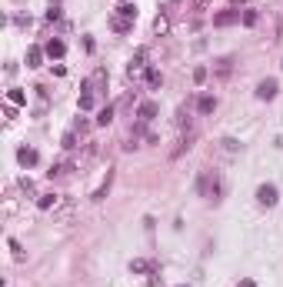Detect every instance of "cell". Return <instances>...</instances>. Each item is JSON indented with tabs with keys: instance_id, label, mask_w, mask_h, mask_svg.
<instances>
[{
	"instance_id": "3",
	"label": "cell",
	"mask_w": 283,
	"mask_h": 287,
	"mask_svg": "<svg viewBox=\"0 0 283 287\" xmlns=\"http://www.w3.org/2000/svg\"><path fill=\"white\" fill-rule=\"evenodd\" d=\"M277 90H280V84H277L273 77H266V80H260V84H257V97H260V100H273V97H277Z\"/></svg>"
},
{
	"instance_id": "4",
	"label": "cell",
	"mask_w": 283,
	"mask_h": 287,
	"mask_svg": "<svg viewBox=\"0 0 283 287\" xmlns=\"http://www.w3.org/2000/svg\"><path fill=\"white\" fill-rule=\"evenodd\" d=\"M147 57H150V50H147V47H137V50H133L130 67H127V70H130V77L137 74V70H143V67H147Z\"/></svg>"
},
{
	"instance_id": "32",
	"label": "cell",
	"mask_w": 283,
	"mask_h": 287,
	"mask_svg": "<svg viewBox=\"0 0 283 287\" xmlns=\"http://www.w3.org/2000/svg\"><path fill=\"white\" fill-rule=\"evenodd\" d=\"M50 3H60V0H50Z\"/></svg>"
},
{
	"instance_id": "17",
	"label": "cell",
	"mask_w": 283,
	"mask_h": 287,
	"mask_svg": "<svg viewBox=\"0 0 283 287\" xmlns=\"http://www.w3.org/2000/svg\"><path fill=\"white\" fill-rule=\"evenodd\" d=\"M220 147H223L226 154H240V151H243V144H240L237 137H223V140H220Z\"/></svg>"
},
{
	"instance_id": "15",
	"label": "cell",
	"mask_w": 283,
	"mask_h": 287,
	"mask_svg": "<svg viewBox=\"0 0 283 287\" xmlns=\"http://www.w3.org/2000/svg\"><path fill=\"white\" fill-rule=\"evenodd\" d=\"M70 214H74V204H70V200H60L57 211H54V221H67Z\"/></svg>"
},
{
	"instance_id": "6",
	"label": "cell",
	"mask_w": 283,
	"mask_h": 287,
	"mask_svg": "<svg viewBox=\"0 0 283 287\" xmlns=\"http://www.w3.org/2000/svg\"><path fill=\"white\" fill-rule=\"evenodd\" d=\"M100 87H107V70H94V74H90V80L83 84V90H90V94H97Z\"/></svg>"
},
{
	"instance_id": "22",
	"label": "cell",
	"mask_w": 283,
	"mask_h": 287,
	"mask_svg": "<svg viewBox=\"0 0 283 287\" xmlns=\"http://www.w3.org/2000/svg\"><path fill=\"white\" fill-rule=\"evenodd\" d=\"M110 120H113V107H103V110L97 114V124H100V127H107Z\"/></svg>"
},
{
	"instance_id": "28",
	"label": "cell",
	"mask_w": 283,
	"mask_h": 287,
	"mask_svg": "<svg viewBox=\"0 0 283 287\" xmlns=\"http://www.w3.org/2000/svg\"><path fill=\"white\" fill-rule=\"evenodd\" d=\"M193 80L203 84V80H207V67H193Z\"/></svg>"
},
{
	"instance_id": "33",
	"label": "cell",
	"mask_w": 283,
	"mask_h": 287,
	"mask_svg": "<svg viewBox=\"0 0 283 287\" xmlns=\"http://www.w3.org/2000/svg\"><path fill=\"white\" fill-rule=\"evenodd\" d=\"M180 287H187V284H180Z\"/></svg>"
},
{
	"instance_id": "29",
	"label": "cell",
	"mask_w": 283,
	"mask_h": 287,
	"mask_svg": "<svg viewBox=\"0 0 283 287\" xmlns=\"http://www.w3.org/2000/svg\"><path fill=\"white\" fill-rule=\"evenodd\" d=\"M47 20H50V23H54V20H60V7H57V3L47 10Z\"/></svg>"
},
{
	"instance_id": "27",
	"label": "cell",
	"mask_w": 283,
	"mask_h": 287,
	"mask_svg": "<svg viewBox=\"0 0 283 287\" xmlns=\"http://www.w3.org/2000/svg\"><path fill=\"white\" fill-rule=\"evenodd\" d=\"M160 80H163L160 70H147V84H150V87H160Z\"/></svg>"
},
{
	"instance_id": "14",
	"label": "cell",
	"mask_w": 283,
	"mask_h": 287,
	"mask_svg": "<svg viewBox=\"0 0 283 287\" xmlns=\"http://www.w3.org/2000/svg\"><path fill=\"white\" fill-rule=\"evenodd\" d=\"M157 264L153 261H130V274H153Z\"/></svg>"
},
{
	"instance_id": "7",
	"label": "cell",
	"mask_w": 283,
	"mask_h": 287,
	"mask_svg": "<svg viewBox=\"0 0 283 287\" xmlns=\"http://www.w3.org/2000/svg\"><path fill=\"white\" fill-rule=\"evenodd\" d=\"M237 20H240V10L230 7V10H220V14L213 17V27H230V23H237Z\"/></svg>"
},
{
	"instance_id": "19",
	"label": "cell",
	"mask_w": 283,
	"mask_h": 287,
	"mask_svg": "<svg viewBox=\"0 0 283 287\" xmlns=\"http://www.w3.org/2000/svg\"><path fill=\"white\" fill-rule=\"evenodd\" d=\"M117 14H120V17L137 20V3H120V7H117Z\"/></svg>"
},
{
	"instance_id": "13",
	"label": "cell",
	"mask_w": 283,
	"mask_h": 287,
	"mask_svg": "<svg viewBox=\"0 0 283 287\" xmlns=\"http://www.w3.org/2000/svg\"><path fill=\"white\" fill-rule=\"evenodd\" d=\"M57 204H60V197H57V194H40V197H37V207H40V211H57Z\"/></svg>"
},
{
	"instance_id": "31",
	"label": "cell",
	"mask_w": 283,
	"mask_h": 287,
	"mask_svg": "<svg viewBox=\"0 0 283 287\" xmlns=\"http://www.w3.org/2000/svg\"><path fill=\"white\" fill-rule=\"evenodd\" d=\"M230 3H243V0H230Z\"/></svg>"
},
{
	"instance_id": "12",
	"label": "cell",
	"mask_w": 283,
	"mask_h": 287,
	"mask_svg": "<svg viewBox=\"0 0 283 287\" xmlns=\"http://www.w3.org/2000/svg\"><path fill=\"white\" fill-rule=\"evenodd\" d=\"M43 50H47V57H63V54H67V44H63V40H47V47H43Z\"/></svg>"
},
{
	"instance_id": "1",
	"label": "cell",
	"mask_w": 283,
	"mask_h": 287,
	"mask_svg": "<svg viewBox=\"0 0 283 287\" xmlns=\"http://www.w3.org/2000/svg\"><path fill=\"white\" fill-rule=\"evenodd\" d=\"M197 194L207 197V200H213V204H220V200H223V177L217 171H200V177H197Z\"/></svg>"
},
{
	"instance_id": "26",
	"label": "cell",
	"mask_w": 283,
	"mask_h": 287,
	"mask_svg": "<svg viewBox=\"0 0 283 287\" xmlns=\"http://www.w3.org/2000/svg\"><path fill=\"white\" fill-rule=\"evenodd\" d=\"M7 247L14 250V257H17V261H23V247H20V241H14V237H10V241H7Z\"/></svg>"
},
{
	"instance_id": "8",
	"label": "cell",
	"mask_w": 283,
	"mask_h": 287,
	"mask_svg": "<svg viewBox=\"0 0 283 287\" xmlns=\"http://www.w3.org/2000/svg\"><path fill=\"white\" fill-rule=\"evenodd\" d=\"M110 30H117V34H130V30H133V20L113 14V17H110Z\"/></svg>"
},
{
	"instance_id": "9",
	"label": "cell",
	"mask_w": 283,
	"mask_h": 287,
	"mask_svg": "<svg viewBox=\"0 0 283 287\" xmlns=\"http://www.w3.org/2000/svg\"><path fill=\"white\" fill-rule=\"evenodd\" d=\"M110 184H113V167H107V177H103V184H100V187L90 194V200H103V197L110 194Z\"/></svg>"
},
{
	"instance_id": "10",
	"label": "cell",
	"mask_w": 283,
	"mask_h": 287,
	"mask_svg": "<svg viewBox=\"0 0 283 287\" xmlns=\"http://www.w3.org/2000/svg\"><path fill=\"white\" fill-rule=\"evenodd\" d=\"M213 110H217V97H210V94L197 97V114H213Z\"/></svg>"
},
{
	"instance_id": "5",
	"label": "cell",
	"mask_w": 283,
	"mask_h": 287,
	"mask_svg": "<svg viewBox=\"0 0 283 287\" xmlns=\"http://www.w3.org/2000/svg\"><path fill=\"white\" fill-rule=\"evenodd\" d=\"M157 114H160V107H157L153 100H143V104L137 107V117H140V124H150V120H153Z\"/></svg>"
},
{
	"instance_id": "20",
	"label": "cell",
	"mask_w": 283,
	"mask_h": 287,
	"mask_svg": "<svg viewBox=\"0 0 283 287\" xmlns=\"http://www.w3.org/2000/svg\"><path fill=\"white\" fill-rule=\"evenodd\" d=\"M70 171H74V164H54L50 167V177H67Z\"/></svg>"
},
{
	"instance_id": "23",
	"label": "cell",
	"mask_w": 283,
	"mask_h": 287,
	"mask_svg": "<svg viewBox=\"0 0 283 287\" xmlns=\"http://www.w3.org/2000/svg\"><path fill=\"white\" fill-rule=\"evenodd\" d=\"M77 147V131H67L63 134V151H74Z\"/></svg>"
},
{
	"instance_id": "18",
	"label": "cell",
	"mask_w": 283,
	"mask_h": 287,
	"mask_svg": "<svg viewBox=\"0 0 283 287\" xmlns=\"http://www.w3.org/2000/svg\"><path fill=\"white\" fill-rule=\"evenodd\" d=\"M7 100H10L14 107H23V104H27V94H23V90H17V87H14V90H7Z\"/></svg>"
},
{
	"instance_id": "24",
	"label": "cell",
	"mask_w": 283,
	"mask_h": 287,
	"mask_svg": "<svg viewBox=\"0 0 283 287\" xmlns=\"http://www.w3.org/2000/svg\"><path fill=\"white\" fill-rule=\"evenodd\" d=\"M230 64H233V60H230V57L217 60V77H226V74H230Z\"/></svg>"
},
{
	"instance_id": "21",
	"label": "cell",
	"mask_w": 283,
	"mask_h": 287,
	"mask_svg": "<svg viewBox=\"0 0 283 287\" xmlns=\"http://www.w3.org/2000/svg\"><path fill=\"white\" fill-rule=\"evenodd\" d=\"M240 20H243V27H257L260 14H257V10H243V14H240Z\"/></svg>"
},
{
	"instance_id": "25",
	"label": "cell",
	"mask_w": 283,
	"mask_h": 287,
	"mask_svg": "<svg viewBox=\"0 0 283 287\" xmlns=\"http://www.w3.org/2000/svg\"><path fill=\"white\" fill-rule=\"evenodd\" d=\"M90 107H94V94L83 90V94H80V110H90Z\"/></svg>"
},
{
	"instance_id": "11",
	"label": "cell",
	"mask_w": 283,
	"mask_h": 287,
	"mask_svg": "<svg viewBox=\"0 0 283 287\" xmlns=\"http://www.w3.org/2000/svg\"><path fill=\"white\" fill-rule=\"evenodd\" d=\"M17 160L23 164V167H34V164L40 160V154L34 151V147H20V151H17Z\"/></svg>"
},
{
	"instance_id": "30",
	"label": "cell",
	"mask_w": 283,
	"mask_h": 287,
	"mask_svg": "<svg viewBox=\"0 0 283 287\" xmlns=\"http://www.w3.org/2000/svg\"><path fill=\"white\" fill-rule=\"evenodd\" d=\"M240 287H257V281H250V277H243V281H240Z\"/></svg>"
},
{
	"instance_id": "16",
	"label": "cell",
	"mask_w": 283,
	"mask_h": 287,
	"mask_svg": "<svg viewBox=\"0 0 283 287\" xmlns=\"http://www.w3.org/2000/svg\"><path fill=\"white\" fill-rule=\"evenodd\" d=\"M43 54H47L43 47H30V50H27V67H40V60H43Z\"/></svg>"
},
{
	"instance_id": "2",
	"label": "cell",
	"mask_w": 283,
	"mask_h": 287,
	"mask_svg": "<svg viewBox=\"0 0 283 287\" xmlns=\"http://www.w3.org/2000/svg\"><path fill=\"white\" fill-rule=\"evenodd\" d=\"M277 200H280V194H277L273 184H260L257 187V204L260 207H277Z\"/></svg>"
},
{
	"instance_id": "34",
	"label": "cell",
	"mask_w": 283,
	"mask_h": 287,
	"mask_svg": "<svg viewBox=\"0 0 283 287\" xmlns=\"http://www.w3.org/2000/svg\"><path fill=\"white\" fill-rule=\"evenodd\" d=\"M280 67H283V64H280Z\"/></svg>"
}]
</instances>
